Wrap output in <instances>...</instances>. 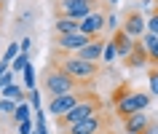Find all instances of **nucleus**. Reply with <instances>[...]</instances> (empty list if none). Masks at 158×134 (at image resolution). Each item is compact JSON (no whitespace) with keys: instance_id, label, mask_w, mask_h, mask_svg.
I'll return each mask as SVG.
<instances>
[{"instance_id":"0eeeda50","label":"nucleus","mask_w":158,"mask_h":134,"mask_svg":"<svg viewBox=\"0 0 158 134\" xmlns=\"http://www.w3.org/2000/svg\"><path fill=\"white\" fill-rule=\"evenodd\" d=\"M89 91H70V94H59V97H51V102H48V113L54 118H59V115H64V113H70V110L78 105V102L83 99Z\"/></svg>"},{"instance_id":"393cba45","label":"nucleus","mask_w":158,"mask_h":134,"mask_svg":"<svg viewBox=\"0 0 158 134\" xmlns=\"http://www.w3.org/2000/svg\"><path fill=\"white\" fill-rule=\"evenodd\" d=\"M139 134H158V121H153V118H150V124L145 126Z\"/></svg>"},{"instance_id":"dca6fc26","label":"nucleus","mask_w":158,"mask_h":134,"mask_svg":"<svg viewBox=\"0 0 158 134\" xmlns=\"http://www.w3.org/2000/svg\"><path fill=\"white\" fill-rule=\"evenodd\" d=\"M3 97H6V99H11V102H22V99H24V91H22L19 86L8 83V86H3Z\"/></svg>"},{"instance_id":"39448f33","label":"nucleus","mask_w":158,"mask_h":134,"mask_svg":"<svg viewBox=\"0 0 158 134\" xmlns=\"http://www.w3.org/2000/svg\"><path fill=\"white\" fill-rule=\"evenodd\" d=\"M150 94H145V91H129L123 97L121 102H115V115L123 121V118H129V115H134V113H145V110L150 107Z\"/></svg>"},{"instance_id":"9b49d317","label":"nucleus","mask_w":158,"mask_h":134,"mask_svg":"<svg viewBox=\"0 0 158 134\" xmlns=\"http://www.w3.org/2000/svg\"><path fill=\"white\" fill-rule=\"evenodd\" d=\"M91 40L89 35H83V32H73V35H56V48L59 51H64V54H75L78 48H83L86 43Z\"/></svg>"},{"instance_id":"4468645a","label":"nucleus","mask_w":158,"mask_h":134,"mask_svg":"<svg viewBox=\"0 0 158 134\" xmlns=\"http://www.w3.org/2000/svg\"><path fill=\"white\" fill-rule=\"evenodd\" d=\"M148 124H150V118L145 115V113H134V115L123 118V132L126 134H139Z\"/></svg>"},{"instance_id":"2eb2a0df","label":"nucleus","mask_w":158,"mask_h":134,"mask_svg":"<svg viewBox=\"0 0 158 134\" xmlns=\"http://www.w3.org/2000/svg\"><path fill=\"white\" fill-rule=\"evenodd\" d=\"M54 27H56V35H73V32H78L81 22H75V19H64V16H56Z\"/></svg>"},{"instance_id":"7c9ffc66","label":"nucleus","mask_w":158,"mask_h":134,"mask_svg":"<svg viewBox=\"0 0 158 134\" xmlns=\"http://www.w3.org/2000/svg\"><path fill=\"white\" fill-rule=\"evenodd\" d=\"M102 134H107V132H102Z\"/></svg>"},{"instance_id":"412c9836","label":"nucleus","mask_w":158,"mask_h":134,"mask_svg":"<svg viewBox=\"0 0 158 134\" xmlns=\"http://www.w3.org/2000/svg\"><path fill=\"white\" fill-rule=\"evenodd\" d=\"M148 67H158V40H156V46L148 51Z\"/></svg>"},{"instance_id":"4be33fe9","label":"nucleus","mask_w":158,"mask_h":134,"mask_svg":"<svg viewBox=\"0 0 158 134\" xmlns=\"http://www.w3.org/2000/svg\"><path fill=\"white\" fill-rule=\"evenodd\" d=\"M27 65H30V62H27V54L19 51V57H16V62H14V70H11V73H19V70H24Z\"/></svg>"},{"instance_id":"a211bd4d","label":"nucleus","mask_w":158,"mask_h":134,"mask_svg":"<svg viewBox=\"0 0 158 134\" xmlns=\"http://www.w3.org/2000/svg\"><path fill=\"white\" fill-rule=\"evenodd\" d=\"M145 30H148L150 35H156V38H158V6L153 8V14L148 16V24H145Z\"/></svg>"},{"instance_id":"ddd939ff","label":"nucleus","mask_w":158,"mask_h":134,"mask_svg":"<svg viewBox=\"0 0 158 134\" xmlns=\"http://www.w3.org/2000/svg\"><path fill=\"white\" fill-rule=\"evenodd\" d=\"M123 65L129 67V70H137V67H145V65H148V54H145V48L139 46V40H134L129 57L123 59Z\"/></svg>"},{"instance_id":"f8f14e48","label":"nucleus","mask_w":158,"mask_h":134,"mask_svg":"<svg viewBox=\"0 0 158 134\" xmlns=\"http://www.w3.org/2000/svg\"><path fill=\"white\" fill-rule=\"evenodd\" d=\"M110 43H113V48H115V57H121V59L129 57V51H131V46H134V40L123 32V30H115V32H113V40H110Z\"/></svg>"},{"instance_id":"f03ea898","label":"nucleus","mask_w":158,"mask_h":134,"mask_svg":"<svg viewBox=\"0 0 158 134\" xmlns=\"http://www.w3.org/2000/svg\"><path fill=\"white\" fill-rule=\"evenodd\" d=\"M40 83H43V89H46V94H51V97L70 94V91H86V89L78 83V81H73L67 73H62V70H59L56 65H51V62L46 65V70H43Z\"/></svg>"},{"instance_id":"9d476101","label":"nucleus","mask_w":158,"mask_h":134,"mask_svg":"<svg viewBox=\"0 0 158 134\" xmlns=\"http://www.w3.org/2000/svg\"><path fill=\"white\" fill-rule=\"evenodd\" d=\"M105 46H107V40H105V38H91L83 48L75 51L73 57L83 59V62H94V65H99V62H102V54H105Z\"/></svg>"},{"instance_id":"a878e982","label":"nucleus","mask_w":158,"mask_h":134,"mask_svg":"<svg viewBox=\"0 0 158 134\" xmlns=\"http://www.w3.org/2000/svg\"><path fill=\"white\" fill-rule=\"evenodd\" d=\"M0 110H3V113H16V105H14L11 99H3L0 102Z\"/></svg>"},{"instance_id":"c85d7f7f","label":"nucleus","mask_w":158,"mask_h":134,"mask_svg":"<svg viewBox=\"0 0 158 134\" xmlns=\"http://www.w3.org/2000/svg\"><path fill=\"white\" fill-rule=\"evenodd\" d=\"M6 8H8V0H0V16L6 14Z\"/></svg>"},{"instance_id":"423d86ee","label":"nucleus","mask_w":158,"mask_h":134,"mask_svg":"<svg viewBox=\"0 0 158 134\" xmlns=\"http://www.w3.org/2000/svg\"><path fill=\"white\" fill-rule=\"evenodd\" d=\"M107 129H110V115H105V110H102V113L86 118V121L73 124L70 129H64L62 134H102V132H107Z\"/></svg>"},{"instance_id":"20e7f679","label":"nucleus","mask_w":158,"mask_h":134,"mask_svg":"<svg viewBox=\"0 0 158 134\" xmlns=\"http://www.w3.org/2000/svg\"><path fill=\"white\" fill-rule=\"evenodd\" d=\"M54 6H56V16L83 22L89 14H94L105 6V0H54Z\"/></svg>"},{"instance_id":"2f4dec72","label":"nucleus","mask_w":158,"mask_h":134,"mask_svg":"<svg viewBox=\"0 0 158 134\" xmlns=\"http://www.w3.org/2000/svg\"><path fill=\"white\" fill-rule=\"evenodd\" d=\"M107 134H110V132H107Z\"/></svg>"},{"instance_id":"aec40b11","label":"nucleus","mask_w":158,"mask_h":134,"mask_svg":"<svg viewBox=\"0 0 158 134\" xmlns=\"http://www.w3.org/2000/svg\"><path fill=\"white\" fill-rule=\"evenodd\" d=\"M19 51H22V48H19V43H11V46H8V51L3 54V62L8 65V62H11L14 57H19Z\"/></svg>"},{"instance_id":"1a4fd4ad","label":"nucleus","mask_w":158,"mask_h":134,"mask_svg":"<svg viewBox=\"0 0 158 134\" xmlns=\"http://www.w3.org/2000/svg\"><path fill=\"white\" fill-rule=\"evenodd\" d=\"M107 27V16H105V11H94V14H89V16L81 22V27H78V32L89 35V38H102V30Z\"/></svg>"},{"instance_id":"7ed1b4c3","label":"nucleus","mask_w":158,"mask_h":134,"mask_svg":"<svg viewBox=\"0 0 158 134\" xmlns=\"http://www.w3.org/2000/svg\"><path fill=\"white\" fill-rule=\"evenodd\" d=\"M97 113H102V99H99V94H97V91H89L83 99L70 110V113H64V115L56 118V126H59V132H64V129H70L73 124L86 121V118L97 115Z\"/></svg>"},{"instance_id":"6ab92c4d","label":"nucleus","mask_w":158,"mask_h":134,"mask_svg":"<svg viewBox=\"0 0 158 134\" xmlns=\"http://www.w3.org/2000/svg\"><path fill=\"white\" fill-rule=\"evenodd\" d=\"M129 91H131V86H129V83H121V86L115 89V91H113V97H110V99H113V105H115V102H121Z\"/></svg>"},{"instance_id":"b1692460","label":"nucleus","mask_w":158,"mask_h":134,"mask_svg":"<svg viewBox=\"0 0 158 134\" xmlns=\"http://www.w3.org/2000/svg\"><path fill=\"white\" fill-rule=\"evenodd\" d=\"M24 78H27V86L32 89V86H35V70H32V65L24 67Z\"/></svg>"},{"instance_id":"cd10ccee","label":"nucleus","mask_w":158,"mask_h":134,"mask_svg":"<svg viewBox=\"0 0 158 134\" xmlns=\"http://www.w3.org/2000/svg\"><path fill=\"white\" fill-rule=\"evenodd\" d=\"M14 115L19 118V124H22V121H27V107H19V113H14Z\"/></svg>"},{"instance_id":"bb28decb","label":"nucleus","mask_w":158,"mask_h":134,"mask_svg":"<svg viewBox=\"0 0 158 134\" xmlns=\"http://www.w3.org/2000/svg\"><path fill=\"white\" fill-rule=\"evenodd\" d=\"M30 132H32L30 121H22V124H19V134H30Z\"/></svg>"},{"instance_id":"c756f323","label":"nucleus","mask_w":158,"mask_h":134,"mask_svg":"<svg viewBox=\"0 0 158 134\" xmlns=\"http://www.w3.org/2000/svg\"><path fill=\"white\" fill-rule=\"evenodd\" d=\"M0 24H3V16H0Z\"/></svg>"},{"instance_id":"f257e3e1","label":"nucleus","mask_w":158,"mask_h":134,"mask_svg":"<svg viewBox=\"0 0 158 134\" xmlns=\"http://www.w3.org/2000/svg\"><path fill=\"white\" fill-rule=\"evenodd\" d=\"M51 65H56L62 73H67L73 81H78L86 91H94V83H97V78L102 73V65L83 62V59L73 57V54H64V51H54L51 54Z\"/></svg>"},{"instance_id":"6e6552de","label":"nucleus","mask_w":158,"mask_h":134,"mask_svg":"<svg viewBox=\"0 0 158 134\" xmlns=\"http://www.w3.org/2000/svg\"><path fill=\"white\" fill-rule=\"evenodd\" d=\"M121 30H123L131 40H139L142 35H145V16H142L137 8H129L123 14V24H121Z\"/></svg>"},{"instance_id":"f3484780","label":"nucleus","mask_w":158,"mask_h":134,"mask_svg":"<svg viewBox=\"0 0 158 134\" xmlns=\"http://www.w3.org/2000/svg\"><path fill=\"white\" fill-rule=\"evenodd\" d=\"M148 83H150V97H158V67L148 70Z\"/></svg>"},{"instance_id":"5701e85b","label":"nucleus","mask_w":158,"mask_h":134,"mask_svg":"<svg viewBox=\"0 0 158 134\" xmlns=\"http://www.w3.org/2000/svg\"><path fill=\"white\" fill-rule=\"evenodd\" d=\"M115 59V48H113V43L105 46V54H102V62H113Z\"/></svg>"}]
</instances>
